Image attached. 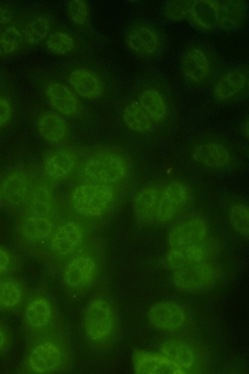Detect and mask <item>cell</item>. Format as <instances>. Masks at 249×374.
Instances as JSON below:
<instances>
[{"label": "cell", "mask_w": 249, "mask_h": 374, "mask_svg": "<svg viewBox=\"0 0 249 374\" xmlns=\"http://www.w3.org/2000/svg\"><path fill=\"white\" fill-rule=\"evenodd\" d=\"M79 321V336L84 349L92 355L109 354L120 342L121 315L114 294L100 288L84 301Z\"/></svg>", "instance_id": "6da1fadb"}, {"label": "cell", "mask_w": 249, "mask_h": 374, "mask_svg": "<svg viewBox=\"0 0 249 374\" xmlns=\"http://www.w3.org/2000/svg\"><path fill=\"white\" fill-rule=\"evenodd\" d=\"M24 341L23 354L16 369V373L59 374L72 370L75 362V349L67 321Z\"/></svg>", "instance_id": "7a4b0ae2"}, {"label": "cell", "mask_w": 249, "mask_h": 374, "mask_svg": "<svg viewBox=\"0 0 249 374\" xmlns=\"http://www.w3.org/2000/svg\"><path fill=\"white\" fill-rule=\"evenodd\" d=\"M63 184L69 185L65 197L69 215L93 226L109 214L130 189L83 177Z\"/></svg>", "instance_id": "3957f363"}, {"label": "cell", "mask_w": 249, "mask_h": 374, "mask_svg": "<svg viewBox=\"0 0 249 374\" xmlns=\"http://www.w3.org/2000/svg\"><path fill=\"white\" fill-rule=\"evenodd\" d=\"M225 64L211 42L192 37L179 49L176 60L178 78L183 87L190 90L208 89Z\"/></svg>", "instance_id": "277c9868"}, {"label": "cell", "mask_w": 249, "mask_h": 374, "mask_svg": "<svg viewBox=\"0 0 249 374\" xmlns=\"http://www.w3.org/2000/svg\"><path fill=\"white\" fill-rule=\"evenodd\" d=\"M57 72L84 102L101 103L114 94L118 88L113 73L86 56L66 59Z\"/></svg>", "instance_id": "5b68a950"}, {"label": "cell", "mask_w": 249, "mask_h": 374, "mask_svg": "<svg viewBox=\"0 0 249 374\" xmlns=\"http://www.w3.org/2000/svg\"><path fill=\"white\" fill-rule=\"evenodd\" d=\"M62 293L72 303L83 301L102 287L103 264L94 246L88 241L57 269Z\"/></svg>", "instance_id": "8992f818"}, {"label": "cell", "mask_w": 249, "mask_h": 374, "mask_svg": "<svg viewBox=\"0 0 249 374\" xmlns=\"http://www.w3.org/2000/svg\"><path fill=\"white\" fill-rule=\"evenodd\" d=\"M18 316L24 340L45 333L67 321L53 293L42 285L30 288Z\"/></svg>", "instance_id": "52a82bcc"}, {"label": "cell", "mask_w": 249, "mask_h": 374, "mask_svg": "<svg viewBox=\"0 0 249 374\" xmlns=\"http://www.w3.org/2000/svg\"><path fill=\"white\" fill-rule=\"evenodd\" d=\"M173 86L160 68L148 66L136 76L133 91L142 107L154 124L166 121L173 108Z\"/></svg>", "instance_id": "ba28073f"}, {"label": "cell", "mask_w": 249, "mask_h": 374, "mask_svg": "<svg viewBox=\"0 0 249 374\" xmlns=\"http://www.w3.org/2000/svg\"><path fill=\"white\" fill-rule=\"evenodd\" d=\"M124 42L136 58L149 64L161 62L170 46V38L163 24L145 17L137 18L128 24Z\"/></svg>", "instance_id": "9c48e42d"}, {"label": "cell", "mask_w": 249, "mask_h": 374, "mask_svg": "<svg viewBox=\"0 0 249 374\" xmlns=\"http://www.w3.org/2000/svg\"><path fill=\"white\" fill-rule=\"evenodd\" d=\"M157 350L172 360L183 374L205 373L210 366V357L204 344L193 333L164 336Z\"/></svg>", "instance_id": "30bf717a"}, {"label": "cell", "mask_w": 249, "mask_h": 374, "mask_svg": "<svg viewBox=\"0 0 249 374\" xmlns=\"http://www.w3.org/2000/svg\"><path fill=\"white\" fill-rule=\"evenodd\" d=\"M92 227L69 214L63 218L61 216L42 259H50L58 268L88 241Z\"/></svg>", "instance_id": "8fae6325"}, {"label": "cell", "mask_w": 249, "mask_h": 374, "mask_svg": "<svg viewBox=\"0 0 249 374\" xmlns=\"http://www.w3.org/2000/svg\"><path fill=\"white\" fill-rule=\"evenodd\" d=\"M39 166L19 164L0 174L3 209L12 218L22 209L40 177Z\"/></svg>", "instance_id": "7c38bea8"}, {"label": "cell", "mask_w": 249, "mask_h": 374, "mask_svg": "<svg viewBox=\"0 0 249 374\" xmlns=\"http://www.w3.org/2000/svg\"><path fill=\"white\" fill-rule=\"evenodd\" d=\"M50 109L68 120L86 117L87 108L82 100L58 73L46 72L38 79Z\"/></svg>", "instance_id": "4fadbf2b"}, {"label": "cell", "mask_w": 249, "mask_h": 374, "mask_svg": "<svg viewBox=\"0 0 249 374\" xmlns=\"http://www.w3.org/2000/svg\"><path fill=\"white\" fill-rule=\"evenodd\" d=\"M148 324L164 336L193 333L194 315L183 302L175 299L160 300L153 304L147 313Z\"/></svg>", "instance_id": "5bb4252c"}, {"label": "cell", "mask_w": 249, "mask_h": 374, "mask_svg": "<svg viewBox=\"0 0 249 374\" xmlns=\"http://www.w3.org/2000/svg\"><path fill=\"white\" fill-rule=\"evenodd\" d=\"M225 270L218 260L205 262L170 271L172 286L186 294L197 295L215 288L222 280Z\"/></svg>", "instance_id": "9a60e30c"}, {"label": "cell", "mask_w": 249, "mask_h": 374, "mask_svg": "<svg viewBox=\"0 0 249 374\" xmlns=\"http://www.w3.org/2000/svg\"><path fill=\"white\" fill-rule=\"evenodd\" d=\"M195 195L186 182L174 179L161 185L154 226L166 228L195 209Z\"/></svg>", "instance_id": "2e32d148"}, {"label": "cell", "mask_w": 249, "mask_h": 374, "mask_svg": "<svg viewBox=\"0 0 249 374\" xmlns=\"http://www.w3.org/2000/svg\"><path fill=\"white\" fill-rule=\"evenodd\" d=\"M84 147L72 142L50 147L38 165L42 178L55 188L68 181L79 164Z\"/></svg>", "instance_id": "e0dca14e"}, {"label": "cell", "mask_w": 249, "mask_h": 374, "mask_svg": "<svg viewBox=\"0 0 249 374\" xmlns=\"http://www.w3.org/2000/svg\"><path fill=\"white\" fill-rule=\"evenodd\" d=\"M249 83L248 61L226 63L208 90L214 102L226 105L247 98Z\"/></svg>", "instance_id": "ac0fdd59"}, {"label": "cell", "mask_w": 249, "mask_h": 374, "mask_svg": "<svg viewBox=\"0 0 249 374\" xmlns=\"http://www.w3.org/2000/svg\"><path fill=\"white\" fill-rule=\"evenodd\" d=\"M223 250L221 240L214 234L197 243L167 248L162 265L172 271L198 263L218 260Z\"/></svg>", "instance_id": "d6986e66"}, {"label": "cell", "mask_w": 249, "mask_h": 374, "mask_svg": "<svg viewBox=\"0 0 249 374\" xmlns=\"http://www.w3.org/2000/svg\"><path fill=\"white\" fill-rule=\"evenodd\" d=\"M165 229L167 248L201 242L214 235L209 219L202 212L195 209Z\"/></svg>", "instance_id": "ffe728a7"}, {"label": "cell", "mask_w": 249, "mask_h": 374, "mask_svg": "<svg viewBox=\"0 0 249 374\" xmlns=\"http://www.w3.org/2000/svg\"><path fill=\"white\" fill-rule=\"evenodd\" d=\"M50 54L67 59L85 56L91 48L88 37L64 24H56L43 44Z\"/></svg>", "instance_id": "44dd1931"}, {"label": "cell", "mask_w": 249, "mask_h": 374, "mask_svg": "<svg viewBox=\"0 0 249 374\" xmlns=\"http://www.w3.org/2000/svg\"><path fill=\"white\" fill-rule=\"evenodd\" d=\"M215 4L216 34L234 35L245 30L249 19L248 0H215Z\"/></svg>", "instance_id": "7402d4cb"}, {"label": "cell", "mask_w": 249, "mask_h": 374, "mask_svg": "<svg viewBox=\"0 0 249 374\" xmlns=\"http://www.w3.org/2000/svg\"><path fill=\"white\" fill-rule=\"evenodd\" d=\"M69 120L50 109L41 111L36 120V127L41 139L50 147L72 142V128Z\"/></svg>", "instance_id": "603a6c76"}, {"label": "cell", "mask_w": 249, "mask_h": 374, "mask_svg": "<svg viewBox=\"0 0 249 374\" xmlns=\"http://www.w3.org/2000/svg\"><path fill=\"white\" fill-rule=\"evenodd\" d=\"M30 288L20 275L0 277V317L18 316Z\"/></svg>", "instance_id": "cb8c5ba5"}, {"label": "cell", "mask_w": 249, "mask_h": 374, "mask_svg": "<svg viewBox=\"0 0 249 374\" xmlns=\"http://www.w3.org/2000/svg\"><path fill=\"white\" fill-rule=\"evenodd\" d=\"M131 361L135 374H183L176 364L158 350L135 349Z\"/></svg>", "instance_id": "d4e9b609"}, {"label": "cell", "mask_w": 249, "mask_h": 374, "mask_svg": "<svg viewBox=\"0 0 249 374\" xmlns=\"http://www.w3.org/2000/svg\"><path fill=\"white\" fill-rule=\"evenodd\" d=\"M161 185L148 183L138 189L133 197L134 214L143 226H154Z\"/></svg>", "instance_id": "484cf974"}, {"label": "cell", "mask_w": 249, "mask_h": 374, "mask_svg": "<svg viewBox=\"0 0 249 374\" xmlns=\"http://www.w3.org/2000/svg\"><path fill=\"white\" fill-rule=\"evenodd\" d=\"M185 22L201 34H216L215 0H191Z\"/></svg>", "instance_id": "4316f807"}, {"label": "cell", "mask_w": 249, "mask_h": 374, "mask_svg": "<svg viewBox=\"0 0 249 374\" xmlns=\"http://www.w3.org/2000/svg\"><path fill=\"white\" fill-rule=\"evenodd\" d=\"M56 24L54 17L46 11L37 12L29 17H25V48L43 45Z\"/></svg>", "instance_id": "83f0119b"}, {"label": "cell", "mask_w": 249, "mask_h": 374, "mask_svg": "<svg viewBox=\"0 0 249 374\" xmlns=\"http://www.w3.org/2000/svg\"><path fill=\"white\" fill-rule=\"evenodd\" d=\"M191 157L202 167L213 169L227 167L231 161L229 150L221 143L214 141L204 142L195 146Z\"/></svg>", "instance_id": "f1b7e54d"}, {"label": "cell", "mask_w": 249, "mask_h": 374, "mask_svg": "<svg viewBox=\"0 0 249 374\" xmlns=\"http://www.w3.org/2000/svg\"><path fill=\"white\" fill-rule=\"evenodd\" d=\"M121 116L126 127L133 132L146 134L153 130L154 123L135 98L124 100Z\"/></svg>", "instance_id": "f546056e"}, {"label": "cell", "mask_w": 249, "mask_h": 374, "mask_svg": "<svg viewBox=\"0 0 249 374\" xmlns=\"http://www.w3.org/2000/svg\"><path fill=\"white\" fill-rule=\"evenodd\" d=\"M66 15L71 28L87 37L93 33L91 10L89 1L85 0L67 1Z\"/></svg>", "instance_id": "4dcf8cb0"}, {"label": "cell", "mask_w": 249, "mask_h": 374, "mask_svg": "<svg viewBox=\"0 0 249 374\" xmlns=\"http://www.w3.org/2000/svg\"><path fill=\"white\" fill-rule=\"evenodd\" d=\"M25 17L17 19L0 34V58L11 57L25 48Z\"/></svg>", "instance_id": "1f68e13d"}, {"label": "cell", "mask_w": 249, "mask_h": 374, "mask_svg": "<svg viewBox=\"0 0 249 374\" xmlns=\"http://www.w3.org/2000/svg\"><path fill=\"white\" fill-rule=\"evenodd\" d=\"M191 0H165L159 8L160 22L163 24L185 22Z\"/></svg>", "instance_id": "d6a6232c"}, {"label": "cell", "mask_w": 249, "mask_h": 374, "mask_svg": "<svg viewBox=\"0 0 249 374\" xmlns=\"http://www.w3.org/2000/svg\"><path fill=\"white\" fill-rule=\"evenodd\" d=\"M227 219L231 229L237 234L248 238L249 235V207L242 202L231 203L227 210Z\"/></svg>", "instance_id": "836d02e7"}, {"label": "cell", "mask_w": 249, "mask_h": 374, "mask_svg": "<svg viewBox=\"0 0 249 374\" xmlns=\"http://www.w3.org/2000/svg\"><path fill=\"white\" fill-rule=\"evenodd\" d=\"M23 267L22 255L15 247L0 242V277L19 275Z\"/></svg>", "instance_id": "e575fe53"}, {"label": "cell", "mask_w": 249, "mask_h": 374, "mask_svg": "<svg viewBox=\"0 0 249 374\" xmlns=\"http://www.w3.org/2000/svg\"><path fill=\"white\" fill-rule=\"evenodd\" d=\"M4 317H0V357L10 354L15 342L14 332Z\"/></svg>", "instance_id": "d590c367"}, {"label": "cell", "mask_w": 249, "mask_h": 374, "mask_svg": "<svg viewBox=\"0 0 249 374\" xmlns=\"http://www.w3.org/2000/svg\"><path fill=\"white\" fill-rule=\"evenodd\" d=\"M14 108L11 99L8 95L0 94V131L11 121Z\"/></svg>", "instance_id": "8d00e7d4"}, {"label": "cell", "mask_w": 249, "mask_h": 374, "mask_svg": "<svg viewBox=\"0 0 249 374\" xmlns=\"http://www.w3.org/2000/svg\"><path fill=\"white\" fill-rule=\"evenodd\" d=\"M19 17L16 8L9 4L0 3V34Z\"/></svg>", "instance_id": "74e56055"}, {"label": "cell", "mask_w": 249, "mask_h": 374, "mask_svg": "<svg viewBox=\"0 0 249 374\" xmlns=\"http://www.w3.org/2000/svg\"><path fill=\"white\" fill-rule=\"evenodd\" d=\"M243 132L245 133V135L248 137L249 136V122L248 121L245 123L243 127Z\"/></svg>", "instance_id": "f35d334b"}, {"label": "cell", "mask_w": 249, "mask_h": 374, "mask_svg": "<svg viewBox=\"0 0 249 374\" xmlns=\"http://www.w3.org/2000/svg\"><path fill=\"white\" fill-rule=\"evenodd\" d=\"M3 208V206H2V195H1V187H0V210Z\"/></svg>", "instance_id": "ab89813d"}]
</instances>
